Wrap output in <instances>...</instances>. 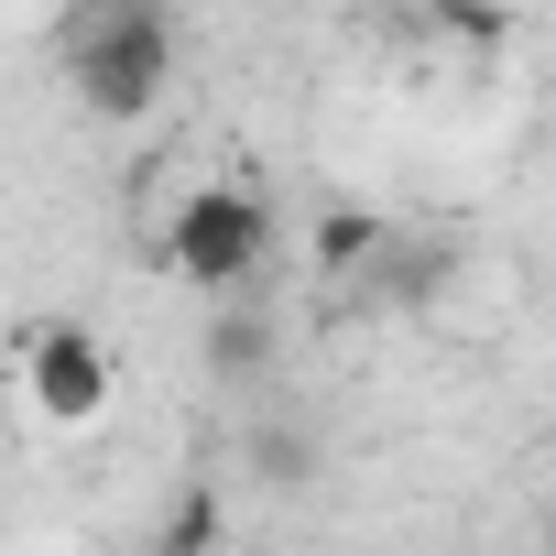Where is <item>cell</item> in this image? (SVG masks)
Segmentation results:
<instances>
[{
    "label": "cell",
    "mask_w": 556,
    "mask_h": 556,
    "mask_svg": "<svg viewBox=\"0 0 556 556\" xmlns=\"http://www.w3.org/2000/svg\"><path fill=\"white\" fill-rule=\"evenodd\" d=\"M218 534H229V513H218V491H186V502H175V523H164L153 545H164V556H197V545H218Z\"/></svg>",
    "instance_id": "obj_6"
},
{
    "label": "cell",
    "mask_w": 556,
    "mask_h": 556,
    "mask_svg": "<svg viewBox=\"0 0 556 556\" xmlns=\"http://www.w3.org/2000/svg\"><path fill=\"white\" fill-rule=\"evenodd\" d=\"M12 393H23L34 426L88 437V426H110V404H121V361H110L99 328H77V317H34V328L12 339Z\"/></svg>",
    "instance_id": "obj_3"
},
{
    "label": "cell",
    "mask_w": 556,
    "mask_h": 556,
    "mask_svg": "<svg viewBox=\"0 0 556 556\" xmlns=\"http://www.w3.org/2000/svg\"><path fill=\"white\" fill-rule=\"evenodd\" d=\"M262 262H273V207H262V186H229V175L186 186L153 229V273L186 295H218V306L262 285Z\"/></svg>",
    "instance_id": "obj_2"
},
{
    "label": "cell",
    "mask_w": 556,
    "mask_h": 556,
    "mask_svg": "<svg viewBox=\"0 0 556 556\" xmlns=\"http://www.w3.org/2000/svg\"><path fill=\"white\" fill-rule=\"evenodd\" d=\"M66 88H77L88 121H153L175 99V23H164V0H77Z\"/></svg>",
    "instance_id": "obj_1"
},
{
    "label": "cell",
    "mask_w": 556,
    "mask_h": 556,
    "mask_svg": "<svg viewBox=\"0 0 556 556\" xmlns=\"http://www.w3.org/2000/svg\"><path fill=\"white\" fill-rule=\"evenodd\" d=\"M426 23H437L447 45H469V55H502V34H513L502 12H480V0H426Z\"/></svg>",
    "instance_id": "obj_5"
},
{
    "label": "cell",
    "mask_w": 556,
    "mask_h": 556,
    "mask_svg": "<svg viewBox=\"0 0 556 556\" xmlns=\"http://www.w3.org/2000/svg\"><path fill=\"white\" fill-rule=\"evenodd\" d=\"M251 458H262V480H306V447L295 437H251Z\"/></svg>",
    "instance_id": "obj_7"
},
{
    "label": "cell",
    "mask_w": 556,
    "mask_h": 556,
    "mask_svg": "<svg viewBox=\"0 0 556 556\" xmlns=\"http://www.w3.org/2000/svg\"><path fill=\"white\" fill-rule=\"evenodd\" d=\"M404 251V229L382 218V207H361V197H339V207H317V229H306V262H317V285H361L371 262H393Z\"/></svg>",
    "instance_id": "obj_4"
}]
</instances>
